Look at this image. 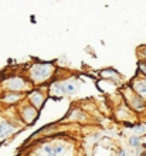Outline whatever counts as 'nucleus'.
I'll list each match as a JSON object with an SVG mask.
<instances>
[{"label":"nucleus","mask_w":146,"mask_h":156,"mask_svg":"<svg viewBox=\"0 0 146 156\" xmlns=\"http://www.w3.org/2000/svg\"><path fill=\"white\" fill-rule=\"evenodd\" d=\"M145 82H146V80H145Z\"/></svg>","instance_id":"nucleus-15"},{"label":"nucleus","mask_w":146,"mask_h":156,"mask_svg":"<svg viewBox=\"0 0 146 156\" xmlns=\"http://www.w3.org/2000/svg\"><path fill=\"white\" fill-rule=\"evenodd\" d=\"M23 118L26 119V122L27 123H31L34 119L37 118V112H36V109L34 108H30V107H27L24 109V112H23Z\"/></svg>","instance_id":"nucleus-5"},{"label":"nucleus","mask_w":146,"mask_h":156,"mask_svg":"<svg viewBox=\"0 0 146 156\" xmlns=\"http://www.w3.org/2000/svg\"><path fill=\"white\" fill-rule=\"evenodd\" d=\"M54 67L50 64H36L31 68V78L36 82H43L53 74Z\"/></svg>","instance_id":"nucleus-1"},{"label":"nucleus","mask_w":146,"mask_h":156,"mask_svg":"<svg viewBox=\"0 0 146 156\" xmlns=\"http://www.w3.org/2000/svg\"><path fill=\"white\" fill-rule=\"evenodd\" d=\"M14 131H16V128L13 126V125H10L6 121H0V140L4 139V136L13 133Z\"/></svg>","instance_id":"nucleus-4"},{"label":"nucleus","mask_w":146,"mask_h":156,"mask_svg":"<svg viewBox=\"0 0 146 156\" xmlns=\"http://www.w3.org/2000/svg\"><path fill=\"white\" fill-rule=\"evenodd\" d=\"M143 54H145V55H146V50H145V53H143Z\"/></svg>","instance_id":"nucleus-14"},{"label":"nucleus","mask_w":146,"mask_h":156,"mask_svg":"<svg viewBox=\"0 0 146 156\" xmlns=\"http://www.w3.org/2000/svg\"><path fill=\"white\" fill-rule=\"evenodd\" d=\"M135 131H136V132H145V128H143V126H139V128H135Z\"/></svg>","instance_id":"nucleus-12"},{"label":"nucleus","mask_w":146,"mask_h":156,"mask_svg":"<svg viewBox=\"0 0 146 156\" xmlns=\"http://www.w3.org/2000/svg\"><path fill=\"white\" fill-rule=\"evenodd\" d=\"M121 156H126V152H125V151H121Z\"/></svg>","instance_id":"nucleus-13"},{"label":"nucleus","mask_w":146,"mask_h":156,"mask_svg":"<svg viewBox=\"0 0 146 156\" xmlns=\"http://www.w3.org/2000/svg\"><path fill=\"white\" fill-rule=\"evenodd\" d=\"M30 101H31V104L36 108H40L41 104H43V95H41V92H38V91L31 92L30 94Z\"/></svg>","instance_id":"nucleus-6"},{"label":"nucleus","mask_w":146,"mask_h":156,"mask_svg":"<svg viewBox=\"0 0 146 156\" xmlns=\"http://www.w3.org/2000/svg\"><path fill=\"white\" fill-rule=\"evenodd\" d=\"M129 144L134 145V146H138V145L141 144V139H139V138H130V139H129Z\"/></svg>","instance_id":"nucleus-10"},{"label":"nucleus","mask_w":146,"mask_h":156,"mask_svg":"<svg viewBox=\"0 0 146 156\" xmlns=\"http://www.w3.org/2000/svg\"><path fill=\"white\" fill-rule=\"evenodd\" d=\"M19 98H20L19 94H9L7 97L4 98V101H6V102H13V101H17Z\"/></svg>","instance_id":"nucleus-9"},{"label":"nucleus","mask_w":146,"mask_h":156,"mask_svg":"<svg viewBox=\"0 0 146 156\" xmlns=\"http://www.w3.org/2000/svg\"><path fill=\"white\" fill-rule=\"evenodd\" d=\"M7 88L12 91L24 90L26 82H24V80H21V78H12V80H9V82H7Z\"/></svg>","instance_id":"nucleus-3"},{"label":"nucleus","mask_w":146,"mask_h":156,"mask_svg":"<svg viewBox=\"0 0 146 156\" xmlns=\"http://www.w3.org/2000/svg\"><path fill=\"white\" fill-rule=\"evenodd\" d=\"M139 68H141L142 73H145L146 74V62H141V64H139Z\"/></svg>","instance_id":"nucleus-11"},{"label":"nucleus","mask_w":146,"mask_h":156,"mask_svg":"<svg viewBox=\"0 0 146 156\" xmlns=\"http://www.w3.org/2000/svg\"><path fill=\"white\" fill-rule=\"evenodd\" d=\"M65 152V148L62 144L58 145H45L41 148V151L38 152L40 156H60Z\"/></svg>","instance_id":"nucleus-2"},{"label":"nucleus","mask_w":146,"mask_h":156,"mask_svg":"<svg viewBox=\"0 0 146 156\" xmlns=\"http://www.w3.org/2000/svg\"><path fill=\"white\" fill-rule=\"evenodd\" d=\"M102 77H106V78H118V73H115L114 70L102 71Z\"/></svg>","instance_id":"nucleus-8"},{"label":"nucleus","mask_w":146,"mask_h":156,"mask_svg":"<svg viewBox=\"0 0 146 156\" xmlns=\"http://www.w3.org/2000/svg\"><path fill=\"white\" fill-rule=\"evenodd\" d=\"M136 91L141 97H146V82L145 81H139L136 82Z\"/></svg>","instance_id":"nucleus-7"}]
</instances>
